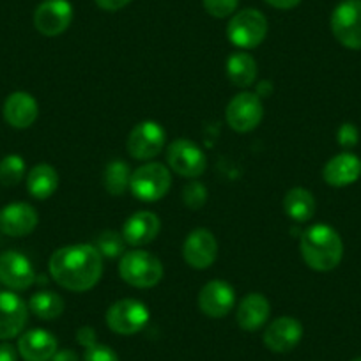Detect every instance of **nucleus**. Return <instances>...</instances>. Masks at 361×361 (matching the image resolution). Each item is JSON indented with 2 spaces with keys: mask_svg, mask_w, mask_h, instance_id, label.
Here are the masks:
<instances>
[{
  "mask_svg": "<svg viewBox=\"0 0 361 361\" xmlns=\"http://www.w3.org/2000/svg\"><path fill=\"white\" fill-rule=\"evenodd\" d=\"M50 275L73 293L90 290L103 275V257L94 245H71L55 250L50 257Z\"/></svg>",
  "mask_w": 361,
  "mask_h": 361,
  "instance_id": "obj_1",
  "label": "nucleus"
},
{
  "mask_svg": "<svg viewBox=\"0 0 361 361\" xmlns=\"http://www.w3.org/2000/svg\"><path fill=\"white\" fill-rule=\"evenodd\" d=\"M301 255L310 269L326 273L342 262L343 243L338 232L326 224L314 225L301 235Z\"/></svg>",
  "mask_w": 361,
  "mask_h": 361,
  "instance_id": "obj_2",
  "label": "nucleus"
},
{
  "mask_svg": "<svg viewBox=\"0 0 361 361\" xmlns=\"http://www.w3.org/2000/svg\"><path fill=\"white\" fill-rule=\"evenodd\" d=\"M119 275L130 286L149 289L158 286L163 279V264L158 257L145 250H131L121 257Z\"/></svg>",
  "mask_w": 361,
  "mask_h": 361,
  "instance_id": "obj_3",
  "label": "nucleus"
},
{
  "mask_svg": "<svg viewBox=\"0 0 361 361\" xmlns=\"http://www.w3.org/2000/svg\"><path fill=\"white\" fill-rule=\"evenodd\" d=\"M172 185L169 169L161 163H145L131 173L130 190L142 202H156L163 199Z\"/></svg>",
  "mask_w": 361,
  "mask_h": 361,
  "instance_id": "obj_4",
  "label": "nucleus"
},
{
  "mask_svg": "<svg viewBox=\"0 0 361 361\" xmlns=\"http://www.w3.org/2000/svg\"><path fill=\"white\" fill-rule=\"evenodd\" d=\"M267 36V20L259 9H243L231 18L227 37L234 47L250 50L262 44Z\"/></svg>",
  "mask_w": 361,
  "mask_h": 361,
  "instance_id": "obj_5",
  "label": "nucleus"
},
{
  "mask_svg": "<svg viewBox=\"0 0 361 361\" xmlns=\"http://www.w3.org/2000/svg\"><path fill=\"white\" fill-rule=\"evenodd\" d=\"M331 32L345 48L361 50V0H343L333 9Z\"/></svg>",
  "mask_w": 361,
  "mask_h": 361,
  "instance_id": "obj_6",
  "label": "nucleus"
},
{
  "mask_svg": "<svg viewBox=\"0 0 361 361\" xmlns=\"http://www.w3.org/2000/svg\"><path fill=\"white\" fill-rule=\"evenodd\" d=\"M151 314L149 308L138 300L116 301L106 312V326L117 335L130 336L142 331L147 326Z\"/></svg>",
  "mask_w": 361,
  "mask_h": 361,
  "instance_id": "obj_7",
  "label": "nucleus"
},
{
  "mask_svg": "<svg viewBox=\"0 0 361 361\" xmlns=\"http://www.w3.org/2000/svg\"><path fill=\"white\" fill-rule=\"evenodd\" d=\"M166 161L173 172L188 179L202 176L207 166V158L202 149L188 138H177L169 145Z\"/></svg>",
  "mask_w": 361,
  "mask_h": 361,
  "instance_id": "obj_8",
  "label": "nucleus"
},
{
  "mask_svg": "<svg viewBox=\"0 0 361 361\" xmlns=\"http://www.w3.org/2000/svg\"><path fill=\"white\" fill-rule=\"evenodd\" d=\"M166 144V133L156 121H144L131 130L126 149L131 158L147 161L158 156Z\"/></svg>",
  "mask_w": 361,
  "mask_h": 361,
  "instance_id": "obj_9",
  "label": "nucleus"
},
{
  "mask_svg": "<svg viewBox=\"0 0 361 361\" xmlns=\"http://www.w3.org/2000/svg\"><path fill=\"white\" fill-rule=\"evenodd\" d=\"M73 22V6L69 0H43L34 11V27L47 37L61 36Z\"/></svg>",
  "mask_w": 361,
  "mask_h": 361,
  "instance_id": "obj_10",
  "label": "nucleus"
},
{
  "mask_svg": "<svg viewBox=\"0 0 361 361\" xmlns=\"http://www.w3.org/2000/svg\"><path fill=\"white\" fill-rule=\"evenodd\" d=\"M227 124L238 133H248L255 130L264 117V105L253 92H241L234 96L227 105Z\"/></svg>",
  "mask_w": 361,
  "mask_h": 361,
  "instance_id": "obj_11",
  "label": "nucleus"
},
{
  "mask_svg": "<svg viewBox=\"0 0 361 361\" xmlns=\"http://www.w3.org/2000/svg\"><path fill=\"white\" fill-rule=\"evenodd\" d=\"M36 282V271L23 253L9 250L0 255V283L11 290H25Z\"/></svg>",
  "mask_w": 361,
  "mask_h": 361,
  "instance_id": "obj_12",
  "label": "nucleus"
},
{
  "mask_svg": "<svg viewBox=\"0 0 361 361\" xmlns=\"http://www.w3.org/2000/svg\"><path fill=\"white\" fill-rule=\"evenodd\" d=\"M29 319V307L18 294L0 290V340L22 335Z\"/></svg>",
  "mask_w": 361,
  "mask_h": 361,
  "instance_id": "obj_13",
  "label": "nucleus"
},
{
  "mask_svg": "<svg viewBox=\"0 0 361 361\" xmlns=\"http://www.w3.org/2000/svg\"><path fill=\"white\" fill-rule=\"evenodd\" d=\"M303 338V326L294 317H279L266 328L262 342L271 353H290Z\"/></svg>",
  "mask_w": 361,
  "mask_h": 361,
  "instance_id": "obj_14",
  "label": "nucleus"
},
{
  "mask_svg": "<svg viewBox=\"0 0 361 361\" xmlns=\"http://www.w3.org/2000/svg\"><path fill=\"white\" fill-rule=\"evenodd\" d=\"M218 255V243L213 232L207 228H195L190 232L183 245V257L193 269H207L213 266Z\"/></svg>",
  "mask_w": 361,
  "mask_h": 361,
  "instance_id": "obj_15",
  "label": "nucleus"
},
{
  "mask_svg": "<svg viewBox=\"0 0 361 361\" xmlns=\"http://www.w3.org/2000/svg\"><path fill=\"white\" fill-rule=\"evenodd\" d=\"M235 293L225 280H211L199 294V307L207 317L221 319L234 308Z\"/></svg>",
  "mask_w": 361,
  "mask_h": 361,
  "instance_id": "obj_16",
  "label": "nucleus"
},
{
  "mask_svg": "<svg viewBox=\"0 0 361 361\" xmlns=\"http://www.w3.org/2000/svg\"><path fill=\"white\" fill-rule=\"evenodd\" d=\"M36 209L30 204L13 202L0 211V232L11 238H22L37 227Z\"/></svg>",
  "mask_w": 361,
  "mask_h": 361,
  "instance_id": "obj_17",
  "label": "nucleus"
},
{
  "mask_svg": "<svg viewBox=\"0 0 361 361\" xmlns=\"http://www.w3.org/2000/svg\"><path fill=\"white\" fill-rule=\"evenodd\" d=\"M2 112H4V119L9 126L16 128V130H27L36 123L37 116H39V106H37L34 96L18 90V92L8 96Z\"/></svg>",
  "mask_w": 361,
  "mask_h": 361,
  "instance_id": "obj_18",
  "label": "nucleus"
},
{
  "mask_svg": "<svg viewBox=\"0 0 361 361\" xmlns=\"http://www.w3.org/2000/svg\"><path fill=\"white\" fill-rule=\"evenodd\" d=\"M322 177L333 188L354 185L361 177V159L353 152H342L329 159L322 170Z\"/></svg>",
  "mask_w": 361,
  "mask_h": 361,
  "instance_id": "obj_19",
  "label": "nucleus"
},
{
  "mask_svg": "<svg viewBox=\"0 0 361 361\" xmlns=\"http://www.w3.org/2000/svg\"><path fill=\"white\" fill-rule=\"evenodd\" d=\"M161 228V221L151 211H138L131 214L123 227V238L126 245L144 246L154 241Z\"/></svg>",
  "mask_w": 361,
  "mask_h": 361,
  "instance_id": "obj_20",
  "label": "nucleus"
},
{
  "mask_svg": "<svg viewBox=\"0 0 361 361\" xmlns=\"http://www.w3.org/2000/svg\"><path fill=\"white\" fill-rule=\"evenodd\" d=\"M57 353V338L47 329H30L18 340V354L25 361H50Z\"/></svg>",
  "mask_w": 361,
  "mask_h": 361,
  "instance_id": "obj_21",
  "label": "nucleus"
},
{
  "mask_svg": "<svg viewBox=\"0 0 361 361\" xmlns=\"http://www.w3.org/2000/svg\"><path fill=\"white\" fill-rule=\"evenodd\" d=\"M269 312L271 308L267 298L262 296L260 293H252L243 298L241 303L238 305L235 319H238V324L241 329H245V331H257V329H260L267 322Z\"/></svg>",
  "mask_w": 361,
  "mask_h": 361,
  "instance_id": "obj_22",
  "label": "nucleus"
},
{
  "mask_svg": "<svg viewBox=\"0 0 361 361\" xmlns=\"http://www.w3.org/2000/svg\"><path fill=\"white\" fill-rule=\"evenodd\" d=\"M59 186V173L48 163H39L27 176V190L37 200L50 199Z\"/></svg>",
  "mask_w": 361,
  "mask_h": 361,
  "instance_id": "obj_23",
  "label": "nucleus"
},
{
  "mask_svg": "<svg viewBox=\"0 0 361 361\" xmlns=\"http://www.w3.org/2000/svg\"><path fill=\"white\" fill-rule=\"evenodd\" d=\"M315 207L317 204H315L314 195L305 188L289 190L283 199V209H286L287 216L298 224L312 220V216L315 214Z\"/></svg>",
  "mask_w": 361,
  "mask_h": 361,
  "instance_id": "obj_24",
  "label": "nucleus"
},
{
  "mask_svg": "<svg viewBox=\"0 0 361 361\" xmlns=\"http://www.w3.org/2000/svg\"><path fill=\"white\" fill-rule=\"evenodd\" d=\"M227 76L235 87H246L252 85L257 78V62L246 51H235L228 57L227 61Z\"/></svg>",
  "mask_w": 361,
  "mask_h": 361,
  "instance_id": "obj_25",
  "label": "nucleus"
},
{
  "mask_svg": "<svg viewBox=\"0 0 361 361\" xmlns=\"http://www.w3.org/2000/svg\"><path fill=\"white\" fill-rule=\"evenodd\" d=\"M64 308V300L57 293H51V290L36 293L29 301V310L36 317L43 319V321H54V319L61 317Z\"/></svg>",
  "mask_w": 361,
  "mask_h": 361,
  "instance_id": "obj_26",
  "label": "nucleus"
},
{
  "mask_svg": "<svg viewBox=\"0 0 361 361\" xmlns=\"http://www.w3.org/2000/svg\"><path fill=\"white\" fill-rule=\"evenodd\" d=\"M103 180H105V190L114 197H119L130 188V180H131V172L128 163L121 161V159H116V161L109 163L105 169V176H103Z\"/></svg>",
  "mask_w": 361,
  "mask_h": 361,
  "instance_id": "obj_27",
  "label": "nucleus"
},
{
  "mask_svg": "<svg viewBox=\"0 0 361 361\" xmlns=\"http://www.w3.org/2000/svg\"><path fill=\"white\" fill-rule=\"evenodd\" d=\"M25 176V161L22 156L9 154L0 161V183L4 186H16Z\"/></svg>",
  "mask_w": 361,
  "mask_h": 361,
  "instance_id": "obj_28",
  "label": "nucleus"
},
{
  "mask_svg": "<svg viewBox=\"0 0 361 361\" xmlns=\"http://www.w3.org/2000/svg\"><path fill=\"white\" fill-rule=\"evenodd\" d=\"M94 246L98 248V252L102 253V257H106V259H116V257L124 255V246H126V241H124L123 234H119V232L106 231L98 235Z\"/></svg>",
  "mask_w": 361,
  "mask_h": 361,
  "instance_id": "obj_29",
  "label": "nucleus"
},
{
  "mask_svg": "<svg viewBox=\"0 0 361 361\" xmlns=\"http://www.w3.org/2000/svg\"><path fill=\"white\" fill-rule=\"evenodd\" d=\"M183 200L193 211H199L207 202V190L200 180H190L183 190Z\"/></svg>",
  "mask_w": 361,
  "mask_h": 361,
  "instance_id": "obj_30",
  "label": "nucleus"
},
{
  "mask_svg": "<svg viewBox=\"0 0 361 361\" xmlns=\"http://www.w3.org/2000/svg\"><path fill=\"white\" fill-rule=\"evenodd\" d=\"M202 2L204 9L214 18H227V16L234 15L239 4V0H202Z\"/></svg>",
  "mask_w": 361,
  "mask_h": 361,
  "instance_id": "obj_31",
  "label": "nucleus"
},
{
  "mask_svg": "<svg viewBox=\"0 0 361 361\" xmlns=\"http://www.w3.org/2000/svg\"><path fill=\"white\" fill-rule=\"evenodd\" d=\"M83 361H119V356L110 347L102 345V343H94L92 347H87L85 349Z\"/></svg>",
  "mask_w": 361,
  "mask_h": 361,
  "instance_id": "obj_32",
  "label": "nucleus"
},
{
  "mask_svg": "<svg viewBox=\"0 0 361 361\" xmlns=\"http://www.w3.org/2000/svg\"><path fill=\"white\" fill-rule=\"evenodd\" d=\"M336 138H338V144L342 145L343 149H350L357 144V140H360V133H357L354 124L345 123L338 128V131H336Z\"/></svg>",
  "mask_w": 361,
  "mask_h": 361,
  "instance_id": "obj_33",
  "label": "nucleus"
},
{
  "mask_svg": "<svg viewBox=\"0 0 361 361\" xmlns=\"http://www.w3.org/2000/svg\"><path fill=\"white\" fill-rule=\"evenodd\" d=\"M76 340H78L80 345L87 347H92L94 343H98V338H96V331L90 326H83V328L78 329L76 333Z\"/></svg>",
  "mask_w": 361,
  "mask_h": 361,
  "instance_id": "obj_34",
  "label": "nucleus"
},
{
  "mask_svg": "<svg viewBox=\"0 0 361 361\" xmlns=\"http://www.w3.org/2000/svg\"><path fill=\"white\" fill-rule=\"evenodd\" d=\"M96 4L103 9V11H119V9L126 8L131 4V0H96Z\"/></svg>",
  "mask_w": 361,
  "mask_h": 361,
  "instance_id": "obj_35",
  "label": "nucleus"
},
{
  "mask_svg": "<svg viewBox=\"0 0 361 361\" xmlns=\"http://www.w3.org/2000/svg\"><path fill=\"white\" fill-rule=\"evenodd\" d=\"M0 361H18V349L11 343H0Z\"/></svg>",
  "mask_w": 361,
  "mask_h": 361,
  "instance_id": "obj_36",
  "label": "nucleus"
},
{
  "mask_svg": "<svg viewBox=\"0 0 361 361\" xmlns=\"http://www.w3.org/2000/svg\"><path fill=\"white\" fill-rule=\"evenodd\" d=\"M264 2L269 4L271 8L283 9V11H287V9H294L296 6L301 4V0H264Z\"/></svg>",
  "mask_w": 361,
  "mask_h": 361,
  "instance_id": "obj_37",
  "label": "nucleus"
},
{
  "mask_svg": "<svg viewBox=\"0 0 361 361\" xmlns=\"http://www.w3.org/2000/svg\"><path fill=\"white\" fill-rule=\"evenodd\" d=\"M50 361H80V356L73 349H62L57 350Z\"/></svg>",
  "mask_w": 361,
  "mask_h": 361,
  "instance_id": "obj_38",
  "label": "nucleus"
},
{
  "mask_svg": "<svg viewBox=\"0 0 361 361\" xmlns=\"http://www.w3.org/2000/svg\"><path fill=\"white\" fill-rule=\"evenodd\" d=\"M350 361H361V356L360 357H354V360H350Z\"/></svg>",
  "mask_w": 361,
  "mask_h": 361,
  "instance_id": "obj_39",
  "label": "nucleus"
}]
</instances>
